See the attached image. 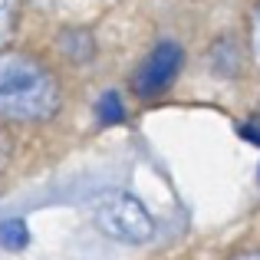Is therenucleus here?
I'll use <instances>...</instances> for the list:
<instances>
[{
    "mask_svg": "<svg viewBox=\"0 0 260 260\" xmlns=\"http://www.w3.org/2000/svg\"><path fill=\"white\" fill-rule=\"evenodd\" d=\"M56 109V83L33 56H0V112L10 119H46Z\"/></svg>",
    "mask_w": 260,
    "mask_h": 260,
    "instance_id": "obj_1",
    "label": "nucleus"
},
{
    "mask_svg": "<svg viewBox=\"0 0 260 260\" xmlns=\"http://www.w3.org/2000/svg\"><path fill=\"white\" fill-rule=\"evenodd\" d=\"M13 13H17V0H0V43L13 30Z\"/></svg>",
    "mask_w": 260,
    "mask_h": 260,
    "instance_id": "obj_6",
    "label": "nucleus"
},
{
    "mask_svg": "<svg viewBox=\"0 0 260 260\" xmlns=\"http://www.w3.org/2000/svg\"><path fill=\"white\" fill-rule=\"evenodd\" d=\"M95 224L102 228V234L115 237L125 244H145L155 237V217L148 214V208L132 194H106L95 204Z\"/></svg>",
    "mask_w": 260,
    "mask_h": 260,
    "instance_id": "obj_2",
    "label": "nucleus"
},
{
    "mask_svg": "<svg viewBox=\"0 0 260 260\" xmlns=\"http://www.w3.org/2000/svg\"><path fill=\"white\" fill-rule=\"evenodd\" d=\"M178 70H181V46H175V43L155 46L148 53V59L139 66V73H135V92L152 99L178 76Z\"/></svg>",
    "mask_w": 260,
    "mask_h": 260,
    "instance_id": "obj_3",
    "label": "nucleus"
},
{
    "mask_svg": "<svg viewBox=\"0 0 260 260\" xmlns=\"http://www.w3.org/2000/svg\"><path fill=\"white\" fill-rule=\"evenodd\" d=\"M237 260H260V254H247V257H237Z\"/></svg>",
    "mask_w": 260,
    "mask_h": 260,
    "instance_id": "obj_8",
    "label": "nucleus"
},
{
    "mask_svg": "<svg viewBox=\"0 0 260 260\" xmlns=\"http://www.w3.org/2000/svg\"><path fill=\"white\" fill-rule=\"evenodd\" d=\"M0 244H4L7 250H23L26 244H30V231H26L23 221H4L0 224Z\"/></svg>",
    "mask_w": 260,
    "mask_h": 260,
    "instance_id": "obj_4",
    "label": "nucleus"
},
{
    "mask_svg": "<svg viewBox=\"0 0 260 260\" xmlns=\"http://www.w3.org/2000/svg\"><path fill=\"white\" fill-rule=\"evenodd\" d=\"M0 155H4V135H0Z\"/></svg>",
    "mask_w": 260,
    "mask_h": 260,
    "instance_id": "obj_9",
    "label": "nucleus"
},
{
    "mask_svg": "<svg viewBox=\"0 0 260 260\" xmlns=\"http://www.w3.org/2000/svg\"><path fill=\"white\" fill-rule=\"evenodd\" d=\"M254 53H257V59H260V7H257V13H254Z\"/></svg>",
    "mask_w": 260,
    "mask_h": 260,
    "instance_id": "obj_7",
    "label": "nucleus"
},
{
    "mask_svg": "<svg viewBox=\"0 0 260 260\" xmlns=\"http://www.w3.org/2000/svg\"><path fill=\"white\" fill-rule=\"evenodd\" d=\"M95 112H99V122H102V125H119V122L125 119V106L119 102V95H115V92H106V95H102Z\"/></svg>",
    "mask_w": 260,
    "mask_h": 260,
    "instance_id": "obj_5",
    "label": "nucleus"
}]
</instances>
